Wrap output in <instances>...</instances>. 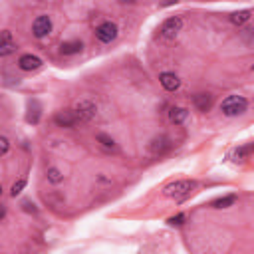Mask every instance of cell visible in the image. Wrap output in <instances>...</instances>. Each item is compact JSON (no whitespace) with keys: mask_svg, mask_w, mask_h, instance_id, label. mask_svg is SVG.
I'll return each mask as SVG.
<instances>
[{"mask_svg":"<svg viewBox=\"0 0 254 254\" xmlns=\"http://www.w3.org/2000/svg\"><path fill=\"white\" fill-rule=\"evenodd\" d=\"M196 189V183L190 179H183V181H175L171 185L165 187V196L173 198V200H185L187 196H190V192Z\"/></svg>","mask_w":254,"mask_h":254,"instance_id":"obj_1","label":"cell"},{"mask_svg":"<svg viewBox=\"0 0 254 254\" xmlns=\"http://www.w3.org/2000/svg\"><path fill=\"white\" fill-rule=\"evenodd\" d=\"M248 107V101L242 97V95H228L226 99H222L220 103V111L226 115V117H236V115H242Z\"/></svg>","mask_w":254,"mask_h":254,"instance_id":"obj_2","label":"cell"},{"mask_svg":"<svg viewBox=\"0 0 254 254\" xmlns=\"http://www.w3.org/2000/svg\"><path fill=\"white\" fill-rule=\"evenodd\" d=\"M181 28H183V18L171 16V18H167V20L161 24L159 34H161V38H165V40H173V38L181 32Z\"/></svg>","mask_w":254,"mask_h":254,"instance_id":"obj_3","label":"cell"},{"mask_svg":"<svg viewBox=\"0 0 254 254\" xmlns=\"http://www.w3.org/2000/svg\"><path fill=\"white\" fill-rule=\"evenodd\" d=\"M95 38H97L101 44L113 42V40L117 38V26H115L113 22H103V24H99L97 30H95Z\"/></svg>","mask_w":254,"mask_h":254,"instance_id":"obj_4","label":"cell"},{"mask_svg":"<svg viewBox=\"0 0 254 254\" xmlns=\"http://www.w3.org/2000/svg\"><path fill=\"white\" fill-rule=\"evenodd\" d=\"M73 111L77 115V121H89L95 117V103L89 99H81L79 103H75Z\"/></svg>","mask_w":254,"mask_h":254,"instance_id":"obj_5","label":"cell"},{"mask_svg":"<svg viewBox=\"0 0 254 254\" xmlns=\"http://www.w3.org/2000/svg\"><path fill=\"white\" fill-rule=\"evenodd\" d=\"M52 32V20L50 16H38L32 24V34L36 38H46L48 34Z\"/></svg>","mask_w":254,"mask_h":254,"instance_id":"obj_6","label":"cell"},{"mask_svg":"<svg viewBox=\"0 0 254 254\" xmlns=\"http://www.w3.org/2000/svg\"><path fill=\"white\" fill-rule=\"evenodd\" d=\"M54 123L58 127H73L77 123V115L73 109H64V111H58L54 115Z\"/></svg>","mask_w":254,"mask_h":254,"instance_id":"obj_7","label":"cell"},{"mask_svg":"<svg viewBox=\"0 0 254 254\" xmlns=\"http://www.w3.org/2000/svg\"><path fill=\"white\" fill-rule=\"evenodd\" d=\"M159 81H161V85H163L167 91H177L179 85H181V79H179L173 71H163V73L159 75Z\"/></svg>","mask_w":254,"mask_h":254,"instance_id":"obj_8","label":"cell"},{"mask_svg":"<svg viewBox=\"0 0 254 254\" xmlns=\"http://www.w3.org/2000/svg\"><path fill=\"white\" fill-rule=\"evenodd\" d=\"M18 65H20V69H24V71H32V69H38V67L42 65V60H40L38 56L24 54V56L18 60Z\"/></svg>","mask_w":254,"mask_h":254,"instance_id":"obj_9","label":"cell"},{"mask_svg":"<svg viewBox=\"0 0 254 254\" xmlns=\"http://www.w3.org/2000/svg\"><path fill=\"white\" fill-rule=\"evenodd\" d=\"M16 50V42L12 40V34L8 30L2 32V38H0V56H10L12 52Z\"/></svg>","mask_w":254,"mask_h":254,"instance_id":"obj_10","label":"cell"},{"mask_svg":"<svg viewBox=\"0 0 254 254\" xmlns=\"http://www.w3.org/2000/svg\"><path fill=\"white\" fill-rule=\"evenodd\" d=\"M192 103H194V107L198 109V111H208L210 109V105H212V95L210 93H196L194 97H192Z\"/></svg>","mask_w":254,"mask_h":254,"instance_id":"obj_11","label":"cell"},{"mask_svg":"<svg viewBox=\"0 0 254 254\" xmlns=\"http://www.w3.org/2000/svg\"><path fill=\"white\" fill-rule=\"evenodd\" d=\"M187 117H189V111H187L185 107H171V109H169V119H171V123H175V125L185 123Z\"/></svg>","mask_w":254,"mask_h":254,"instance_id":"obj_12","label":"cell"},{"mask_svg":"<svg viewBox=\"0 0 254 254\" xmlns=\"http://www.w3.org/2000/svg\"><path fill=\"white\" fill-rule=\"evenodd\" d=\"M81 42L79 40H69V42H64L62 46H60V52L64 54V56H73V54H79L81 52Z\"/></svg>","mask_w":254,"mask_h":254,"instance_id":"obj_13","label":"cell"},{"mask_svg":"<svg viewBox=\"0 0 254 254\" xmlns=\"http://www.w3.org/2000/svg\"><path fill=\"white\" fill-rule=\"evenodd\" d=\"M169 147H171V143H169V139L163 137V135L151 141V153H153V155H163Z\"/></svg>","mask_w":254,"mask_h":254,"instance_id":"obj_14","label":"cell"},{"mask_svg":"<svg viewBox=\"0 0 254 254\" xmlns=\"http://www.w3.org/2000/svg\"><path fill=\"white\" fill-rule=\"evenodd\" d=\"M95 139H97V143H99L105 151H113V153L117 151V145H115V141H113L109 135H105V133H97V137H95Z\"/></svg>","mask_w":254,"mask_h":254,"instance_id":"obj_15","label":"cell"},{"mask_svg":"<svg viewBox=\"0 0 254 254\" xmlns=\"http://www.w3.org/2000/svg\"><path fill=\"white\" fill-rule=\"evenodd\" d=\"M248 20H250V10H238V12L230 14V22L236 24V26H240V24H244Z\"/></svg>","mask_w":254,"mask_h":254,"instance_id":"obj_16","label":"cell"},{"mask_svg":"<svg viewBox=\"0 0 254 254\" xmlns=\"http://www.w3.org/2000/svg\"><path fill=\"white\" fill-rule=\"evenodd\" d=\"M234 202H236V196H234V194H228V196H222V198L212 200V206H214V208H226V206H230V204H234Z\"/></svg>","mask_w":254,"mask_h":254,"instance_id":"obj_17","label":"cell"},{"mask_svg":"<svg viewBox=\"0 0 254 254\" xmlns=\"http://www.w3.org/2000/svg\"><path fill=\"white\" fill-rule=\"evenodd\" d=\"M46 175H48V181H50V183H54V185H58V183H62V181H64V175H62L56 167H50Z\"/></svg>","mask_w":254,"mask_h":254,"instance_id":"obj_18","label":"cell"},{"mask_svg":"<svg viewBox=\"0 0 254 254\" xmlns=\"http://www.w3.org/2000/svg\"><path fill=\"white\" fill-rule=\"evenodd\" d=\"M252 153H254V143H248V145L236 149V151H234V157H236V159H244V157H248V155H252Z\"/></svg>","mask_w":254,"mask_h":254,"instance_id":"obj_19","label":"cell"},{"mask_svg":"<svg viewBox=\"0 0 254 254\" xmlns=\"http://www.w3.org/2000/svg\"><path fill=\"white\" fill-rule=\"evenodd\" d=\"M24 187H26V179H20V181H16V183L12 185V189H10V194H12V196H16V194H20Z\"/></svg>","mask_w":254,"mask_h":254,"instance_id":"obj_20","label":"cell"},{"mask_svg":"<svg viewBox=\"0 0 254 254\" xmlns=\"http://www.w3.org/2000/svg\"><path fill=\"white\" fill-rule=\"evenodd\" d=\"M6 153H8V139L0 137V155H6Z\"/></svg>","mask_w":254,"mask_h":254,"instance_id":"obj_21","label":"cell"},{"mask_svg":"<svg viewBox=\"0 0 254 254\" xmlns=\"http://www.w3.org/2000/svg\"><path fill=\"white\" fill-rule=\"evenodd\" d=\"M183 220H185V214H177V216H173L169 222H171V224H183Z\"/></svg>","mask_w":254,"mask_h":254,"instance_id":"obj_22","label":"cell"},{"mask_svg":"<svg viewBox=\"0 0 254 254\" xmlns=\"http://www.w3.org/2000/svg\"><path fill=\"white\" fill-rule=\"evenodd\" d=\"M252 69H254V67H252Z\"/></svg>","mask_w":254,"mask_h":254,"instance_id":"obj_23","label":"cell"}]
</instances>
